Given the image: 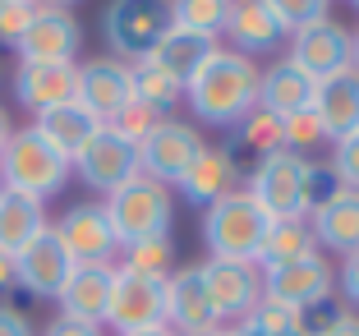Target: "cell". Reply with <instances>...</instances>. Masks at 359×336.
I'll use <instances>...</instances> for the list:
<instances>
[{
    "label": "cell",
    "instance_id": "7402d4cb",
    "mask_svg": "<svg viewBox=\"0 0 359 336\" xmlns=\"http://www.w3.org/2000/svg\"><path fill=\"white\" fill-rule=\"evenodd\" d=\"M309 226H313V240L332 253H355L359 249V189H346L341 184L327 203H318L309 212Z\"/></svg>",
    "mask_w": 359,
    "mask_h": 336
},
{
    "label": "cell",
    "instance_id": "ba28073f",
    "mask_svg": "<svg viewBox=\"0 0 359 336\" xmlns=\"http://www.w3.org/2000/svg\"><path fill=\"white\" fill-rule=\"evenodd\" d=\"M106 323L116 327L120 336L148 332V327H166V281H152V276H138V272L116 267Z\"/></svg>",
    "mask_w": 359,
    "mask_h": 336
},
{
    "label": "cell",
    "instance_id": "60d3db41",
    "mask_svg": "<svg viewBox=\"0 0 359 336\" xmlns=\"http://www.w3.org/2000/svg\"><path fill=\"white\" fill-rule=\"evenodd\" d=\"M0 336H37V332H32V323H28L23 309L0 304Z\"/></svg>",
    "mask_w": 359,
    "mask_h": 336
},
{
    "label": "cell",
    "instance_id": "f6af8a7d",
    "mask_svg": "<svg viewBox=\"0 0 359 336\" xmlns=\"http://www.w3.org/2000/svg\"><path fill=\"white\" fill-rule=\"evenodd\" d=\"M350 65H355V69H359V28L350 32Z\"/></svg>",
    "mask_w": 359,
    "mask_h": 336
},
{
    "label": "cell",
    "instance_id": "ffe728a7",
    "mask_svg": "<svg viewBox=\"0 0 359 336\" xmlns=\"http://www.w3.org/2000/svg\"><path fill=\"white\" fill-rule=\"evenodd\" d=\"M313 116H318V125H323V134H327L332 143L359 129V69L355 65L332 74V79H323V83L313 88Z\"/></svg>",
    "mask_w": 359,
    "mask_h": 336
},
{
    "label": "cell",
    "instance_id": "1f68e13d",
    "mask_svg": "<svg viewBox=\"0 0 359 336\" xmlns=\"http://www.w3.org/2000/svg\"><path fill=\"white\" fill-rule=\"evenodd\" d=\"M235 143L254 147L258 157H263V152H276V147H281V120H276L272 111H263V106H254V111L235 125Z\"/></svg>",
    "mask_w": 359,
    "mask_h": 336
},
{
    "label": "cell",
    "instance_id": "e0dca14e",
    "mask_svg": "<svg viewBox=\"0 0 359 336\" xmlns=\"http://www.w3.org/2000/svg\"><path fill=\"white\" fill-rule=\"evenodd\" d=\"M79 106H88L102 125L125 111L134 102V83H129V65L116 60V55H102V60H88L79 65V93H74Z\"/></svg>",
    "mask_w": 359,
    "mask_h": 336
},
{
    "label": "cell",
    "instance_id": "484cf974",
    "mask_svg": "<svg viewBox=\"0 0 359 336\" xmlns=\"http://www.w3.org/2000/svg\"><path fill=\"white\" fill-rule=\"evenodd\" d=\"M313 79L304 69H295L290 60H276L258 74V106L272 111L276 120L281 116H295V111H309L313 106Z\"/></svg>",
    "mask_w": 359,
    "mask_h": 336
},
{
    "label": "cell",
    "instance_id": "7c38bea8",
    "mask_svg": "<svg viewBox=\"0 0 359 336\" xmlns=\"http://www.w3.org/2000/svg\"><path fill=\"white\" fill-rule=\"evenodd\" d=\"M285 60L295 65V69H304L313 83H323L332 74L350 69V28L337 19L309 23V28L290 32V55Z\"/></svg>",
    "mask_w": 359,
    "mask_h": 336
},
{
    "label": "cell",
    "instance_id": "d6986e66",
    "mask_svg": "<svg viewBox=\"0 0 359 336\" xmlns=\"http://www.w3.org/2000/svg\"><path fill=\"white\" fill-rule=\"evenodd\" d=\"M111 281H116V263H74L69 281L60 285L55 304L65 318H79V323H106V304H111Z\"/></svg>",
    "mask_w": 359,
    "mask_h": 336
},
{
    "label": "cell",
    "instance_id": "4fadbf2b",
    "mask_svg": "<svg viewBox=\"0 0 359 336\" xmlns=\"http://www.w3.org/2000/svg\"><path fill=\"white\" fill-rule=\"evenodd\" d=\"M69 166H74L79 180H83L88 189H97V194H116L120 184H129L134 175H143V170H138V147L125 143L120 134H111V129H102Z\"/></svg>",
    "mask_w": 359,
    "mask_h": 336
},
{
    "label": "cell",
    "instance_id": "b9f144b4",
    "mask_svg": "<svg viewBox=\"0 0 359 336\" xmlns=\"http://www.w3.org/2000/svg\"><path fill=\"white\" fill-rule=\"evenodd\" d=\"M318 336H359V314H350V309H346V314H341L337 323H332V327H323Z\"/></svg>",
    "mask_w": 359,
    "mask_h": 336
},
{
    "label": "cell",
    "instance_id": "30bf717a",
    "mask_svg": "<svg viewBox=\"0 0 359 336\" xmlns=\"http://www.w3.org/2000/svg\"><path fill=\"white\" fill-rule=\"evenodd\" d=\"M203 281H208L217 323H244L263 300V267L258 263H226V258H208L203 263Z\"/></svg>",
    "mask_w": 359,
    "mask_h": 336
},
{
    "label": "cell",
    "instance_id": "7bdbcfd3",
    "mask_svg": "<svg viewBox=\"0 0 359 336\" xmlns=\"http://www.w3.org/2000/svg\"><path fill=\"white\" fill-rule=\"evenodd\" d=\"M10 285H14V258L0 253V290H10Z\"/></svg>",
    "mask_w": 359,
    "mask_h": 336
},
{
    "label": "cell",
    "instance_id": "4316f807",
    "mask_svg": "<svg viewBox=\"0 0 359 336\" xmlns=\"http://www.w3.org/2000/svg\"><path fill=\"white\" fill-rule=\"evenodd\" d=\"M46 231V208L37 199H23L14 189H0V253H19L28 240Z\"/></svg>",
    "mask_w": 359,
    "mask_h": 336
},
{
    "label": "cell",
    "instance_id": "f546056e",
    "mask_svg": "<svg viewBox=\"0 0 359 336\" xmlns=\"http://www.w3.org/2000/svg\"><path fill=\"white\" fill-rule=\"evenodd\" d=\"M116 267L138 272V276H152V281H166V276L175 272V240H170V235H152V240L125 244V258H120Z\"/></svg>",
    "mask_w": 359,
    "mask_h": 336
},
{
    "label": "cell",
    "instance_id": "bcb514c9",
    "mask_svg": "<svg viewBox=\"0 0 359 336\" xmlns=\"http://www.w3.org/2000/svg\"><path fill=\"white\" fill-rule=\"evenodd\" d=\"M129 336H175L170 327H148V332H129Z\"/></svg>",
    "mask_w": 359,
    "mask_h": 336
},
{
    "label": "cell",
    "instance_id": "9a60e30c",
    "mask_svg": "<svg viewBox=\"0 0 359 336\" xmlns=\"http://www.w3.org/2000/svg\"><path fill=\"white\" fill-rule=\"evenodd\" d=\"M51 231L60 235V244L69 249L74 263H111L120 253V240L111 231V217H106L102 203H74Z\"/></svg>",
    "mask_w": 359,
    "mask_h": 336
},
{
    "label": "cell",
    "instance_id": "c3c4849f",
    "mask_svg": "<svg viewBox=\"0 0 359 336\" xmlns=\"http://www.w3.org/2000/svg\"><path fill=\"white\" fill-rule=\"evenodd\" d=\"M198 336H235L231 327H212V332H198Z\"/></svg>",
    "mask_w": 359,
    "mask_h": 336
},
{
    "label": "cell",
    "instance_id": "5bb4252c",
    "mask_svg": "<svg viewBox=\"0 0 359 336\" xmlns=\"http://www.w3.org/2000/svg\"><path fill=\"white\" fill-rule=\"evenodd\" d=\"M166 327L175 336H198V332L222 327L217 323V309H212L208 281H203V263L175 267L166 276Z\"/></svg>",
    "mask_w": 359,
    "mask_h": 336
},
{
    "label": "cell",
    "instance_id": "3957f363",
    "mask_svg": "<svg viewBox=\"0 0 359 336\" xmlns=\"http://www.w3.org/2000/svg\"><path fill=\"white\" fill-rule=\"evenodd\" d=\"M267 212L258 208L244 189L226 194V199L208 203L203 208V244H208V258H226V263H258V249H263L267 235Z\"/></svg>",
    "mask_w": 359,
    "mask_h": 336
},
{
    "label": "cell",
    "instance_id": "277c9868",
    "mask_svg": "<svg viewBox=\"0 0 359 336\" xmlns=\"http://www.w3.org/2000/svg\"><path fill=\"white\" fill-rule=\"evenodd\" d=\"M102 208L111 217V231H116L120 249L138 244V240H152V235H170V221H175L170 189L157 184V180H148V175H134L116 194H106Z\"/></svg>",
    "mask_w": 359,
    "mask_h": 336
},
{
    "label": "cell",
    "instance_id": "8992f818",
    "mask_svg": "<svg viewBox=\"0 0 359 336\" xmlns=\"http://www.w3.org/2000/svg\"><path fill=\"white\" fill-rule=\"evenodd\" d=\"M170 28L166 0H111L102 10V32L106 46L116 51V60L134 65L161 42V32Z\"/></svg>",
    "mask_w": 359,
    "mask_h": 336
},
{
    "label": "cell",
    "instance_id": "836d02e7",
    "mask_svg": "<svg viewBox=\"0 0 359 336\" xmlns=\"http://www.w3.org/2000/svg\"><path fill=\"white\" fill-rule=\"evenodd\" d=\"M323 138L327 134H323V125H318L313 106H309V111H295V116H281V147H290V152L304 157L309 147H318Z\"/></svg>",
    "mask_w": 359,
    "mask_h": 336
},
{
    "label": "cell",
    "instance_id": "e575fe53",
    "mask_svg": "<svg viewBox=\"0 0 359 336\" xmlns=\"http://www.w3.org/2000/svg\"><path fill=\"white\" fill-rule=\"evenodd\" d=\"M267 10L276 14V23H281L285 32H299V28H309V23L327 19V0H267Z\"/></svg>",
    "mask_w": 359,
    "mask_h": 336
},
{
    "label": "cell",
    "instance_id": "ee69618b",
    "mask_svg": "<svg viewBox=\"0 0 359 336\" xmlns=\"http://www.w3.org/2000/svg\"><path fill=\"white\" fill-rule=\"evenodd\" d=\"M10 134H14V125H10V111H5V106H0V147L10 143Z\"/></svg>",
    "mask_w": 359,
    "mask_h": 336
},
{
    "label": "cell",
    "instance_id": "f1b7e54d",
    "mask_svg": "<svg viewBox=\"0 0 359 336\" xmlns=\"http://www.w3.org/2000/svg\"><path fill=\"white\" fill-rule=\"evenodd\" d=\"M129 83H134V97H138V102H148L157 116H170V106L184 102V88H180L170 74H161L157 65H148V60H134V65H129Z\"/></svg>",
    "mask_w": 359,
    "mask_h": 336
},
{
    "label": "cell",
    "instance_id": "ac0fdd59",
    "mask_svg": "<svg viewBox=\"0 0 359 336\" xmlns=\"http://www.w3.org/2000/svg\"><path fill=\"white\" fill-rule=\"evenodd\" d=\"M79 46H83V28L69 10H55V5H37L23 42L14 46L19 60H74Z\"/></svg>",
    "mask_w": 359,
    "mask_h": 336
},
{
    "label": "cell",
    "instance_id": "8fae6325",
    "mask_svg": "<svg viewBox=\"0 0 359 336\" xmlns=\"http://www.w3.org/2000/svg\"><path fill=\"white\" fill-rule=\"evenodd\" d=\"M69 272H74V258L51 226L14 253V285H23L32 300H55L60 285L69 281Z\"/></svg>",
    "mask_w": 359,
    "mask_h": 336
},
{
    "label": "cell",
    "instance_id": "7dc6e473",
    "mask_svg": "<svg viewBox=\"0 0 359 336\" xmlns=\"http://www.w3.org/2000/svg\"><path fill=\"white\" fill-rule=\"evenodd\" d=\"M37 5H55V10H69V5H79V0H37Z\"/></svg>",
    "mask_w": 359,
    "mask_h": 336
},
{
    "label": "cell",
    "instance_id": "681fc988",
    "mask_svg": "<svg viewBox=\"0 0 359 336\" xmlns=\"http://www.w3.org/2000/svg\"><path fill=\"white\" fill-rule=\"evenodd\" d=\"M0 5H10V0H0Z\"/></svg>",
    "mask_w": 359,
    "mask_h": 336
},
{
    "label": "cell",
    "instance_id": "f907efd6",
    "mask_svg": "<svg viewBox=\"0 0 359 336\" xmlns=\"http://www.w3.org/2000/svg\"><path fill=\"white\" fill-rule=\"evenodd\" d=\"M355 5H359V0H355Z\"/></svg>",
    "mask_w": 359,
    "mask_h": 336
},
{
    "label": "cell",
    "instance_id": "8d00e7d4",
    "mask_svg": "<svg viewBox=\"0 0 359 336\" xmlns=\"http://www.w3.org/2000/svg\"><path fill=\"white\" fill-rule=\"evenodd\" d=\"M332 175H337V184H346V189H359V129L346 138H337V152H332Z\"/></svg>",
    "mask_w": 359,
    "mask_h": 336
},
{
    "label": "cell",
    "instance_id": "44dd1931",
    "mask_svg": "<svg viewBox=\"0 0 359 336\" xmlns=\"http://www.w3.org/2000/svg\"><path fill=\"white\" fill-rule=\"evenodd\" d=\"M222 32H231V51H240V55H267V51H276L281 46V37H285V28L276 23V14L267 10V0H231V14H226V28Z\"/></svg>",
    "mask_w": 359,
    "mask_h": 336
},
{
    "label": "cell",
    "instance_id": "83f0119b",
    "mask_svg": "<svg viewBox=\"0 0 359 336\" xmlns=\"http://www.w3.org/2000/svg\"><path fill=\"white\" fill-rule=\"evenodd\" d=\"M318 253V240H313V226L309 217H285V221H272L263 235V249H258V267H281V263H299Z\"/></svg>",
    "mask_w": 359,
    "mask_h": 336
},
{
    "label": "cell",
    "instance_id": "cb8c5ba5",
    "mask_svg": "<svg viewBox=\"0 0 359 336\" xmlns=\"http://www.w3.org/2000/svg\"><path fill=\"white\" fill-rule=\"evenodd\" d=\"M32 129H37V134H42L46 143L60 152V157L74 161L106 125L93 116V111H88V106L65 102V106H51V111H42V116H32Z\"/></svg>",
    "mask_w": 359,
    "mask_h": 336
},
{
    "label": "cell",
    "instance_id": "9c48e42d",
    "mask_svg": "<svg viewBox=\"0 0 359 336\" xmlns=\"http://www.w3.org/2000/svg\"><path fill=\"white\" fill-rule=\"evenodd\" d=\"M337 295V272L323 253H309L299 263H281V267H263V300L290 304L299 314H309L313 304Z\"/></svg>",
    "mask_w": 359,
    "mask_h": 336
},
{
    "label": "cell",
    "instance_id": "d6a6232c",
    "mask_svg": "<svg viewBox=\"0 0 359 336\" xmlns=\"http://www.w3.org/2000/svg\"><path fill=\"white\" fill-rule=\"evenodd\" d=\"M157 120H166V116H157L148 102H138V97H134V102H129V106H125V111H120V116L111 120L106 129H111V134H120L125 143H134V147H138L143 138L152 134V129H157Z\"/></svg>",
    "mask_w": 359,
    "mask_h": 336
},
{
    "label": "cell",
    "instance_id": "603a6c76",
    "mask_svg": "<svg viewBox=\"0 0 359 336\" xmlns=\"http://www.w3.org/2000/svg\"><path fill=\"white\" fill-rule=\"evenodd\" d=\"M240 189V166H235V157L226 152V147H208L203 143V152L194 157V166L180 175V194L189 203H198V208H208V203L226 199V194Z\"/></svg>",
    "mask_w": 359,
    "mask_h": 336
},
{
    "label": "cell",
    "instance_id": "6da1fadb",
    "mask_svg": "<svg viewBox=\"0 0 359 336\" xmlns=\"http://www.w3.org/2000/svg\"><path fill=\"white\" fill-rule=\"evenodd\" d=\"M258 65L240 51H217L208 55L198 74L184 83V102L194 106V116L203 125H217V129H235L249 111L258 106Z\"/></svg>",
    "mask_w": 359,
    "mask_h": 336
},
{
    "label": "cell",
    "instance_id": "d590c367",
    "mask_svg": "<svg viewBox=\"0 0 359 336\" xmlns=\"http://www.w3.org/2000/svg\"><path fill=\"white\" fill-rule=\"evenodd\" d=\"M32 14H37V0H10V5H0V46H19L23 42Z\"/></svg>",
    "mask_w": 359,
    "mask_h": 336
},
{
    "label": "cell",
    "instance_id": "f35d334b",
    "mask_svg": "<svg viewBox=\"0 0 359 336\" xmlns=\"http://www.w3.org/2000/svg\"><path fill=\"white\" fill-rule=\"evenodd\" d=\"M337 281H341V285H337L341 300L359 309V249H355V253H346V263H341V276H337Z\"/></svg>",
    "mask_w": 359,
    "mask_h": 336
},
{
    "label": "cell",
    "instance_id": "5b68a950",
    "mask_svg": "<svg viewBox=\"0 0 359 336\" xmlns=\"http://www.w3.org/2000/svg\"><path fill=\"white\" fill-rule=\"evenodd\" d=\"M304 170H309V157H299V152H290V147L263 152L258 166L249 170L244 194L267 212V221L309 217V212H304Z\"/></svg>",
    "mask_w": 359,
    "mask_h": 336
},
{
    "label": "cell",
    "instance_id": "2e32d148",
    "mask_svg": "<svg viewBox=\"0 0 359 336\" xmlns=\"http://www.w3.org/2000/svg\"><path fill=\"white\" fill-rule=\"evenodd\" d=\"M74 93H79L74 60H19V69H14V97H19V106H28L32 116L74 102Z\"/></svg>",
    "mask_w": 359,
    "mask_h": 336
},
{
    "label": "cell",
    "instance_id": "74e56055",
    "mask_svg": "<svg viewBox=\"0 0 359 336\" xmlns=\"http://www.w3.org/2000/svg\"><path fill=\"white\" fill-rule=\"evenodd\" d=\"M337 189H341V184H337V175H332V166L309 161V170H304V212H313L318 203H327Z\"/></svg>",
    "mask_w": 359,
    "mask_h": 336
},
{
    "label": "cell",
    "instance_id": "7a4b0ae2",
    "mask_svg": "<svg viewBox=\"0 0 359 336\" xmlns=\"http://www.w3.org/2000/svg\"><path fill=\"white\" fill-rule=\"evenodd\" d=\"M69 175H74L69 157H60L32 125L14 129L10 143L0 147V189H14L23 199L46 203L51 194H60L69 184Z\"/></svg>",
    "mask_w": 359,
    "mask_h": 336
},
{
    "label": "cell",
    "instance_id": "d4e9b609",
    "mask_svg": "<svg viewBox=\"0 0 359 336\" xmlns=\"http://www.w3.org/2000/svg\"><path fill=\"white\" fill-rule=\"evenodd\" d=\"M212 51H217V37H203V32H184V28H166V32H161V42L152 46L143 60L157 65L161 74H170V79L184 88L194 74L208 65V55H212Z\"/></svg>",
    "mask_w": 359,
    "mask_h": 336
},
{
    "label": "cell",
    "instance_id": "52a82bcc",
    "mask_svg": "<svg viewBox=\"0 0 359 336\" xmlns=\"http://www.w3.org/2000/svg\"><path fill=\"white\" fill-rule=\"evenodd\" d=\"M203 152V134L189 125V120H157V129H152L143 143H138V170L148 180H157V184H180V175L194 166V157Z\"/></svg>",
    "mask_w": 359,
    "mask_h": 336
},
{
    "label": "cell",
    "instance_id": "ab89813d",
    "mask_svg": "<svg viewBox=\"0 0 359 336\" xmlns=\"http://www.w3.org/2000/svg\"><path fill=\"white\" fill-rule=\"evenodd\" d=\"M42 336H102V327H93V323H79V318H51V323L42 327Z\"/></svg>",
    "mask_w": 359,
    "mask_h": 336
},
{
    "label": "cell",
    "instance_id": "4dcf8cb0",
    "mask_svg": "<svg viewBox=\"0 0 359 336\" xmlns=\"http://www.w3.org/2000/svg\"><path fill=\"white\" fill-rule=\"evenodd\" d=\"M166 10H170V28L203 32V37H217V32L226 28L231 0H166Z\"/></svg>",
    "mask_w": 359,
    "mask_h": 336
}]
</instances>
